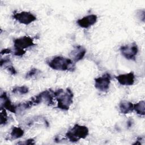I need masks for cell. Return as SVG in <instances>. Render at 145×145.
Masks as SVG:
<instances>
[{
  "label": "cell",
  "mask_w": 145,
  "mask_h": 145,
  "mask_svg": "<svg viewBox=\"0 0 145 145\" xmlns=\"http://www.w3.org/2000/svg\"><path fill=\"white\" fill-rule=\"evenodd\" d=\"M7 70H8V71L11 74V75H15L17 73L16 70H15V69L14 68V67L11 65H8L7 67Z\"/></svg>",
  "instance_id": "cell-18"
},
{
  "label": "cell",
  "mask_w": 145,
  "mask_h": 145,
  "mask_svg": "<svg viewBox=\"0 0 145 145\" xmlns=\"http://www.w3.org/2000/svg\"><path fill=\"white\" fill-rule=\"evenodd\" d=\"M24 130L20 127L14 126L12 127L10 133V137L12 139L21 138L24 135Z\"/></svg>",
  "instance_id": "cell-13"
},
{
  "label": "cell",
  "mask_w": 145,
  "mask_h": 145,
  "mask_svg": "<svg viewBox=\"0 0 145 145\" xmlns=\"http://www.w3.org/2000/svg\"><path fill=\"white\" fill-rule=\"evenodd\" d=\"M97 16L96 15H89L83 17L82 19H78L76 22L78 25L83 28H88L93 25L97 22Z\"/></svg>",
  "instance_id": "cell-9"
},
{
  "label": "cell",
  "mask_w": 145,
  "mask_h": 145,
  "mask_svg": "<svg viewBox=\"0 0 145 145\" xmlns=\"http://www.w3.org/2000/svg\"><path fill=\"white\" fill-rule=\"evenodd\" d=\"M1 125H5L7 122V114L6 112L5 109L1 108Z\"/></svg>",
  "instance_id": "cell-17"
},
{
  "label": "cell",
  "mask_w": 145,
  "mask_h": 145,
  "mask_svg": "<svg viewBox=\"0 0 145 145\" xmlns=\"http://www.w3.org/2000/svg\"><path fill=\"white\" fill-rule=\"evenodd\" d=\"M28 91H29L28 88L25 86L15 87L12 90V93L20 94V95L26 94L28 92Z\"/></svg>",
  "instance_id": "cell-15"
},
{
  "label": "cell",
  "mask_w": 145,
  "mask_h": 145,
  "mask_svg": "<svg viewBox=\"0 0 145 145\" xmlns=\"http://www.w3.org/2000/svg\"><path fill=\"white\" fill-rule=\"evenodd\" d=\"M89 134V130L86 126L75 124L66 133V138L72 142H76L80 139L86 138Z\"/></svg>",
  "instance_id": "cell-3"
},
{
  "label": "cell",
  "mask_w": 145,
  "mask_h": 145,
  "mask_svg": "<svg viewBox=\"0 0 145 145\" xmlns=\"http://www.w3.org/2000/svg\"><path fill=\"white\" fill-rule=\"evenodd\" d=\"M12 18L21 24H29L36 20V17L28 11H22L13 14Z\"/></svg>",
  "instance_id": "cell-7"
},
{
  "label": "cell",
  "mask_w": 145,
  "mask_h": 145,
  "mask_svg": "<svg viewBox=\"0 0 145 145\" xmlns=\"http://www.w3.org/2000/svg\"><path fill=\"white\" fill-rule=\"evenodd\" d=\"M118 83L123 86H131L135 81V75L133 72H130L127 74H120L116 76Z\"/></svg>",
  "instance_id": "cell-10"
},
{
  "label": "cell",
  "mask_w": 145,
  "mask_h": 145,
  "mask_svg": "<svg viewBox=\"0 0 145 145\" xmlns=\"http://www.w3.org/2000/svg\"><path fill=\"white\" fill-rule=\"evenodd\" d=\"M86 53V49L82 46L78 45L74 47L70 55L74 62H78L82 59Z\"/></svg>",
  "instance_id": "cell-11"
},
{
  "label": "cell",
  "mask_w": 145,
  "mask_h": 145,
  "mask_svg": "<svg viewBox=\"0 0 145 145\" xmlns=\"http://www.w3.org/2000/svg\"><path fill=\"white\" fill-rule=\"evenodd\" d=\"M22 144H35V140L33 139H29L28 140H25L24 142L22 143Z\"/></svg>",
  "instance_id": "cell-19"
},
{
  "label": "cell",
  "mask_w": 145,
  "mask_h": 145,
  "mask_svg": "<svg viewBox=\"0 0 145 145\" xmlns=\"http://www.w3.org/2000/svg\"><path fill=\"white\" fill-rule=\"evenodd\" d=\"M110 80V75L108 73H105L101 76L98 77L95 79V87L100 91H106L109 88Z\"/></svg>",
  "instance_id": "cell-6"
},
{
  "label": "cell",
  "mask_w": 145,
  "mask_h": 145,
  "mask_svg": "<svg viewBox=\"0 0 145 145\" xmlns=\"http://www.w3.org/2000/svg\"><path fill=\"white\" fill-rule=\"evenodd\" d=\"M48 66L53 70L59 71H74L76 67L73 61L71 59L56 56L47 61Z\"/></svg>",
  "instance_id": "cell-2"
},
{
  "label": "cell",
  "mask_w": 145,
  "mask_h": 145,
  "mask_svg": "<svg viewBox=\"0 0 145 145\" xmlns=\"http://www.w3.org/2000/svg\"><path fill=\"white\" fill-rule=\"evenodd\" d=\"M133 123V120H132L131 119H130V120H128V121H127V126H128L129 127H130L132 126Z\"/></svg>",
  "instance_id": "cell-21"
},
{
  "label": "cell",
  "mask_w": 145,
  "mask_h": 145,
  "mask_svg": "<svg viewBox=\"0 0 145 145\" xmlns=\"http://www.w3.org/2000/svg\"><path fill=\"white\" fill-rule=\"evenodd\" d=\"M134 110L136 112V113L140 116L144 115V110H145V103L144 100L140 101L139 103L134 104Z\"/></svg>",
  "instance_id": "cell-14"
},
{
  "label": "cell",
  "mask_w": 145,
  "mask_h": 145,
  "mask_svg": "<svg viewBox=\"0 0 145 145\" xmlns=\"http://www.w3.org/2000/svg\"><path fill=\"white\" fill-rule=\"evenodd\" d=\"M11 52V50L10 49H3L2 50L1 52V54L2 55L3 54H9Z\"/></svg>",
  "instance_id": "cell-20"
},
{
  "label": "cell",
  "mask_w": 145,
  "mask_h": 145,
  "mask_svg": "<svg viewBox=\"0 0 145 145\" xmlns=\"http://www.w3.org/2000/svg\"><path fill=\"white\" fill-rule=\"evenodd\" d=\"M41 73V71L36 68H32L25 75V77L26 79H30L35 77L36 76H37L39 74Z\"/></svg>",
  "instance_id": "cell-16"
},
{
  "label": "cell",
  "mask_w": 145,
  "mask_h": 145,
  "mask_svg": "<svg viewBox=\"0 0 145 145\" xmlns=\"http://www.w3.org/2000/svg\"><path fill=\"white\" fill-rule=\"evenodd\" d=\"M34 45L35 44L33 39L29 36H24L16 39L14 41V46L15 48L14 54L15 56H22L25 53V49L32 46Z\"/></svg>",
  "instance_id": "cell-4"
},
{
  "label": "cell",
  "mask_w": 145,
  "mask_h": 145,
  "mask_svg": "<svg viewBox=\"0 0 145 145\" xmlns=\"http://www.w3.org/2000/svg\"><path fill=\"white\" fill-rule=\"evenodd\" d=\"M119 108L121 113L127 114L134 110V104L129 101L123 100L120 103Z\"/></svg>",
  "instance_id": "cell-12"
},
{
  "label": "cell",
  "mask_w": 145,
  "mask_h": 145,
  "mask_svg": "<svg viewBox=\"0 0 145 145\" xmlns=\"http://www.w3.org/2000/svg\"><path fill=\"white\" fill-rule=\"evenodd\" d=\"M1 108H4L12 113H16L17 105H14L8 97L6 92H3L1 95Z\"/></svg>",
  "instance_id": "cell-8"
},
{
  "label": "cell",
  "mask_w": 145,
  "mask_h": 145,
  "mask_svg": "<svg viewBox=\"0 0 145 145\" xmlns=\"http://www.w3.org/2000/svg\"><path fill=\"white\" fill-rule=\"evenodd\" d=\"M54 97L57 101V107L63 110H68L73 103L74 95L70 88L66 91L58 89L53 92Z\"/></svg>",
  "instance_id": "cell-1"
},
{
  "label": "cell",
  "mask_w": 145,
  "mask_h": 145,
  "mask_svg": "<svg viewBox=\"0 0 145 145\" xmlns=\"http://www.w3.org/2000/svg\"><path fill=\"white\" fill-rule=\"evenodd\" d=\"M120 50L122 55L129 60H135L138 52V48L135 42L121 46Z\"/></svg>",
  "instance_id": "cell-5"
}]
</instances>
